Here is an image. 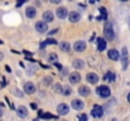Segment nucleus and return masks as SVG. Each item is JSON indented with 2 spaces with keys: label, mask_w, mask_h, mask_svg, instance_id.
Listing matches in <instances>:
<instances>
[{
  "label": "nucleus",
  "mask_w": 130,
  "mask_h": 121,
  "mask_svg": "<svg viewBox=\"0 0 130 121\" xmlns=\"http://www.w3.org/2000/svg\"><path fill=\"white\" fill-rule=\"evenodd\" d=\"M59 1H61V0H51V3H52V4H53V3H54V4H58Z\"/></svg>",
  "instance_id": "nucleus-30"
},
{
  "label": "nucleus",
  "mask_w": 130,
  "mask_h": 121,
  "mask_svg": "<svg viewBox=\"0 0 130 121\" xmlns=\"http://www.w3.org/2000/svg\"><path fill=\"white\" fill-rule=\"evenodd\" d=\"M30 106H32V109H37V105H36V103H32Z\"/></svg>",
  "instance_id": "nucleus-31"
},
{
  "label": "nucleus",
  "mask_w": 130,
  "mask_h": 121,
  "mask_svg": "<svg viewBox=\"0 0 130 121\" xmlns=\"http://www.w3.org/2000/svg\"><path fill=\"white\" fill-rule=\"evenodd\" d=\"M57 61H58L57 54H56V53H51V54H49V62H52V63H56V64H57Z\"/></svg>",
  "instance_id": "nucleus-25"
},
{
  "label": "nucleus",
  "mask_w": 130,
  "mask_h": 121,
  "mask_svg": "<svg viewBox=\"0 0 130 121\" xmlns=\"http://www.w3.org/2000/svg\"><path fill=\"white\" fill-rule=\"evenodd\" d=\"M73 49L76 52H84L86 49V43L84 40H77L75 44H73Z\"/></svg>",
  "instance_id": "nucleus-4"
},
{
  "label": "nucleus",
  "mask_w": 130,
  "mask_h": 121,
  "mask_svg": "<svg viewBox=\"0 0 130 121\" xmlns=\"http://www.w3.org/2000/svg\"><path fill=\"white\" fill-rule=\"evenodd\" d=\"M80 81H81V76H80L78 72H73V73L70 75V82L71 83H78Z\"/></svg>",
  "instance_id": "nucleus-11"
},
{
  "label": "nucleus",
  "mask_w": 130,
  "mask_h": 121,
  "mask_svg": "<svg viewBox=\"0 0 130 121\" xmlns=\"http://www.w3.org/2000/svg\"><path fill=\"white\" fill-rule=\"evenodd\" d=\"M73 67H75L76 70H81V68L85 67V62H84L82 59H75V61H73Z\"/></svg>",
  "instance_id": "nucleus-20"
},
{
  "label": "nucleus",
  "mask_w": 130,
  "mask_h": 121,
  "mask_svg": "<svg viewBox=\"0 0 130 121\" xmlns=\"http://www.w3.org/2000/svg\"><path fill=\"white\" fill-rule=\"evenodd\" d=\"M107 56H109V58L112 59V61H118V59H119V52H118L116 49H110V50L107 52Z\"/></svg>",
  "instance_id": "nucleus-15"
},
{
  "label": "nucleus",
  "mask_w": 130,
  "mask_h": 121,
  "mask_svg": "<svg viewBox=\"0 0 130 121\" xmlns=\"http://www.w3.org/2000/svg\"><path fill=\"white\" fill-rule=\"evenodd\" d=\"M67 15H70V14L67 13V9L66 8H58L57 9V16L59 19H64Z\"/></svg>",
  "instance_id": "nucleus-12"
},
{
  "label": "nucleus",
  "mask_w": 130,
  "mask_h": 121,
  "mask_svg": "<svg viewBox=\"0 0 130 121\" xmlns=\"http://www.w3.org/2000/svg\"><path fill=\"white\" fill-rule=\"evenodd\" d=\"M104 34H105V38L107 40H112L115 37V33H114V29L111 27V23H106L105 28H104Z\"/></svg>",
  "instance_id": "nucleus-1"
},
{
  "label": "nucleus",
  "mask_w": 130,
  "mask_h": 121,
  "mask_svg": "<svg viewBox=\"0 0 130 121\" xmlns=\"http://www.w3.org/2000/svg\"><path fill=\"white\" fill-rule=\"evenodd\" d=\"M91 115L93 117H101L104 115V109L100 106V105H95L91 110Z\"/></svg>",
  "instance_id": "nucleus-3"
},
{
  "label": "nucleus",
  "mask_w": 130,
  "mask_h": 121,
  "mask_svg": "<svg viewBox=\"0 0 130 121\" xmlns=\"http://www.w3.org/2000/svg\"><path fill=\"white\" fill-rule=\"evenodd\" d=\"M97 49L100 52L106 49V40H104V38H99L97 39Z\"/></svg>",
  "instance_id": "nucleus-16"
},
{
  "label": "nucleus",
  "mask_w": 130,
  "mask_h": 121,
  "mask_svg": "<svg viewBox=\"0 0 130 121\" xmlns=\"http://www.w3.org/2000/svg\"><path fill=\"white\" fill-rule=\"evenodd\" d=\"M71 106L75 109V110H82L84 107H85V105H84V101H81V100H73L72 102H71Z\"/></svg>",
  "instance_id": "nucleus-8"
},
{
  "label": "nucleus",
  "mask_w": 130,
  "mask_h": 121,
  "mask_svg": "<svg viewBox=\"0 0 130 121\" xmlns=\"http://www.w3.org/2000/svg\"><path fill=\"white\" fill-rule=\"evenodd\" d=\"M116 78V76H115V73L112 72V71H107L106 73H105V76H104V80L107 81V82H114Z\"/></svg>",
  "instance_id": "nucleus-14"
},
{
  "label": "nucleus",
  "mask_w": 130,
  "mask_h": 121,
  "mask_svg": "<svg viewBox=\"0 0 130 121\" xmlns=\"http://www.w3.org/2000/svg\"><path fill=\"white\" fill-rule=\"evenodd\" d=\"M128 101H129V102H130V93H129V95H128Z\"/></svg>",
  "instance_id": "nucleus-34"
},
{
  "label": "nucleus",
  "mask_w": 130,
  "mask_h": 121,
  "mask_svg": "<svg viewBox=\"0 0 130 121\" xmlns=\"http://www.w3.org/2000/svg\"><path fill=\"white\" fill-rule=\"evenodd\" d=\"M24 91H25V93L32 95V93L36 92V87H34V84H33L32 82H27V83L24 84Z\"/></svg>",
  "instance_id": "nucleus-7"
},
{
  "label": "nucleus",
  "mask_w": 130,
  "mask_h": 121,
  "mask_svg": "<svg viewBox=\"0 0 130 121\" xmlns=\"http://www.w3.org/2000/svg\"><path fill=\"white\" fill-rule=\"evenodd\" d=\"M25 14H27V16L28 18H34L36 16V14H37V10L34 9V8H32V6H29V8H27L25 9Z\"/></svg>",
  "instance_id": "nucleus-17"
},
{
  "label": "nucleus",
  "mask_w": 130,
  "mask_h": 121,
  "mask_svg": "<svg viewBox=\"0 0 130 121\" xmlns=\"http://www.w3.org/2000/svg\"><path fill=\"white\" fill-rule=\"evenodd\" d=\"M33 121H41V120H38V119H34V120H33Z\"/></svg>",
  "instance_id": "nucleus-35"
},
{
  "label": "nucleus",
  "mask_w": 130,
  "mask_h": 121,
  "mask_svg": "<svg viewBox=\"0 0 130 121\" xmlns=\"http://www.w3.org/2000/svg\"><path fill=\"white\" fill-rule=\"evenodd\" d=\"M96 93H97L100 97L106 98V97H109V96H110L111 91H110V88H109L107 86H100V87H97V88H96Z\"/></svg>",
  "instance_id": "nucleus-2"
},
{
  "label": "nucleus",
  "mask_w": 130,
  "mask_h": 121,
  "mask_svg": "<svg viewBox=\"0 0 130 121\" xmlns=\"http://www.w3.org/2000/svg\"><path fill=\"white\" fill-rule=\"evenodd\" d=\"M123 61H124L123 67L126 68V66H128V49L126 48H123Z\"/></svg>",
  "instance_id": "nucleus-21"
},
{
  "label": "nucleus",
  "mask_w": 130,
  "mask_h": 121,
  "mask_svg": "<svg viewBox=\"0 0 130 121\" xmlns=\"http://www.w3.org/2000/svg\"><path fill=\"white\" fill-rule=\"evenodd\" d=\"M36 29H37L39 33H45V32L48 30V25H47L45 22H38V23L36 24Z\"/></svg>",
  "instance_id": "nucleus-5"
},
{
  "label": "nucleus",
  "mask_w": 130,
  "mask_h": 121,
  "mask_svg": "<svg viewBox=\"0 0 130 121\" xmlns=\"http://www.w3.org/2000/svg\"><path fill=\"white\" fill-rule=\"evenodd\" d=\"M57 111H58V115H67L70 111V107L66 103H61V105H58Z\"/></svg>",
  "instance_id": "nucleus-6"
},
{
  "label": "nucleus",
  "mask_w": 130,
  "mask_h": 121,
  "mask_svg": "<svg viewBox=\"0 0 130 121\" xmlns=\"http://www.w3.org/2000/svg\"><path fill=\"white\" fill-rule=\"evenodd\" d=\"M78 93L81 95V96H84V97H86L90 95V88L87 87V86H81L80 88H78Z\"/></svg>",
  "instance_id": "nucleus-19"
},
{
  "label": "nucleus",
  "mask_w": 130,
  "mask_h": 121,
  "mask_svg": "<svg viewBox=\"0 0 130 121\" xmlns=\"http://www.w3.org/2000/svg\"><path fill=\"white\" fill-rule=\"evenodd\" d=\"M68 19H70V22H71V23H77V22L81 19V15H80L77 11H72V13H70Z\"/></svg>",
  "instance_id": "nucleus-9"
},
{
  "label": "nucleus",
  "mask_w": 130,
  "mask_h": 121,
  "mask_svg": "<svg viewBox=\"0 0 130 121\" xmlns=\"http://www.w3.org/2000/svg\"><path fill=\"white\" fill-rule=\"evenodd\" d=\"M53 20H54L53 13H52V11H44L43 13V22H45V23H51V22H53Z\"/></svg>",
  "instance_id": "nucleus-10"
},
{
  "label": "nucleus",
  "mask_w": 130,
  "mask_h": 121,
  "mask_svg": "<svg viewBox=\"0 0 130 121\" xmlns=\"http://www.w3.org/2000/svg\"><path fill=\"white\" fill-rule=\"evenodd\" d=\"M86 78L90 83H97V82H99V76H97L96 73H88Z\"/></svg>",
  "instance_id": "nucleus-18"
},
{
  "label": "nucleus",
  "mask_w": 130,
  "mask_h": 121,
  "mask_svg": "<svg viewBox=\"0 0 130 121\" xmlns=\"http://www.w3.org/2000/svg\"><path fill=\"white\" fill-rule=\"evenodd\" d=\"M63 93H64L66 96H68V95L71 93V88H70L68 86H66V87H63Z\"/></svg>",
  "instance_id": "nucleus-27"
},
{
  "label": "nucleus",
  "mask_w": 130,
  "mask_h": 121,
  "mask_svg": "<svg viewBox=\"0 0 130 121\" xmlns=\"http://www.w3.org/2000/svg\"><path fill=\"white\" fill-rule=\"evenodd\" d=\"M51 81H52V78H51V77H44V78H43V83H44V84H51Z\"/></svg>",
  "instance_id": "nucleus-28"
},
{
  "label": "nucleus",
  "mask_w": 130,
  "mask_h": 121,
  "mask_svg": "<svg viewBox=\"0 0 130 121\" xmlns=\"http://www.w3.org/2000/svg\"><path fill=\"white\" fill-rule=\"evenodd\" d=\"M80 121H87V115H86V114L80 115Z\"/></svg>",
  "instance_id": "nucleus-29"
},
{
  "label": "nucleus",
  "mask_w": 130,
  "mask_h": 121,
  "mask_svg": "<svg viewBox=\"0 0 130 121\" xmlns=\"http://www.w3.org/2000/svg\"><path fill=\"white\" fill-rule=\"evenodd\" d=\"M61 49H62L63 52H68V50L71 49V45H70L67 42H63V43H61Z\"/></svg>",
  "instance_id": "nucleus-24"
},
{
  "label": "nucleus",
  "mask_w": 130,
  "mask_h": 121,
  "mask_svg": "<svg viewBox=\"0 0 130 121\" xmlns=\"http://www.w3.org/2000/svg\"><path fill=\"white\" fill-rule=\"evenodd\" d=\"M48 44H57V40H54V39H47V40H44L43 43L41 44V48H42V49H44V47H45V45H48Z\"/></svg>",
  "instance_id": "nucleus-23"
},
{
  "label": "nucleus",
  "mask_w": 130,
  "mask_h": 121,
  "mask_svg": "<svg viewBox=\"0 0 130 121\" xmlns=\"http://www.w3.org/2000/svg\"><path fill=\"white\" fill-rule=\"evenodd\" d=\"M3 57H4V56H3V53H0V61L3 59Z\"/></svg>",
  "instance_id": "nucleus-32"
},
{
  "label": "nucleus",
  "mask_w": 130,
  "mask_h": 121,
  "mask_svg": "<svg viewBox=\"0 0 130 121\" xmlns=\"http://www.w3.org/2000/svg\"><path fill=\"white\" fill-rule=\"evenodd\" d=\"M17 114H18V116L22 117V119H24V117L28 116V111H27V109H25L24 106H19L18 110H17Z\"/></svg>",
  "instance_id": "nucleus-13"
},
{
  "label": "nucleus",
  "mask_w": 130,
  "mask_h": 121,
  "mask_svg": "<svg viewBox=\"0 0 130 121\" xmlns=\"http://www.w3.org/2000/svg\"><path fill=\"white\" fill-rule=\"evenodd\" d=\"M53 88H54V91H56L57 93H59V92H62V91H63V88L61 87V84H54V87H53Z\"/></svg>",
  "instance_id": "nucleus-26"
},
{
  "label": "nucleus",
  "mask_w": 130,
  "mask_h": 121,
  "mask_svg": "<svg viewBox=\"0 0 130 121\" xmlns=\"http://www.w3.org/2000/svg\"><path fill=\"white\" fill-rule=\"evenodd\" d=\"M1 116H3V110L0 109V117H1Z\"/></svg>",
  "instance_id": "nucleus-33"
},
{
  "label": "nucleus",
  "mask_w": 130,
  "mask_h": 121,
  "mask_svg": "<svg viewBox=\"0 0 130 121\" xmlns=\"http://www.w3.org/2000/svg\"><path fill=\"white\" fill-rule=\"evenodd\" d=\"M0 44H1V40H0Z\"/></svg>",
  "instance_id": "nucleus-36"
},
{
  "label": "nucleus",
  "mask_w": 130,
  "mask_h": 121,
  "mask_svg": "<svg viewBox=\"0 0 130 121\" xmlns=\"http://www.w3.org/2000/svg\"><path fill=\"white\" fill-rule=\"evenodd\" d=\"M99 10H100V13H101V15H100V16H99L97 19H99V20H102V19L105 20V19L107 18V11H106V9H105V8H100Z\"/></svg>",
  "instance_id": "nucleus-22"
}]
</instances>
